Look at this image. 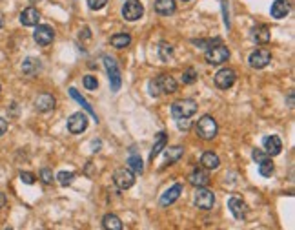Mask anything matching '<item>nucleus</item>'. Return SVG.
<instances>
[{
	"instance_id": "23",
	"label": "nucleus",
	"mask_w": 295,
	"mask_h": 230,
	"mask_svg": "<svg viewBox=\"0 0 295 230\" xmlns=\"http://www.w3.org/2000/svg\"><path fill=\"white\" fill-rule=\"evenodd\" d=\"M175 9H177V4L175 0H155V11L159 15H173Z\"/></svg>"
},
{
	"instance_id": "15",
	"label": "nucleus",
	"mask_w": 295,
	"mask_h": 230,
	"mask_svg": "<svg viewBox=\"0 0 295 230\" xmlns=\"http://www.w3.org/2000/svg\"><path fill=\"white\" fill-rule=\"evenodd\" d=\"M40 70H42V62H40V58H35V57H27L24 62H22V73L27 77H35L39 75Z\"/></svg>"
},
{
	"instance_id": "45",
	"label": "nucleus",
	"mask_w": 295,
	"mask_h": 230,
	"mask_svg": "<svg viewBox=\"0 0 295 230\" xmlns=\"http://www.w3.org/2000/svg\"><path fill=\"white\" fill-rule=\"evenodd\" d=\"M180 2H190V0H180Z\"/></svg>"
},
{
	"instance_id": "18",
	"label": "nucleus",
	"mask_w": 295,
	"mask_h": 230,
	"mask_svg": "<svg viewBox=\"0 0 295 230\" xmlns=\"http://www.w3.org/2000/svg\"><path fill=\"white\" fill-rule=\"evenodd\" d=\"M40 20V13L39 9H35V7H26L24 11L20 13V22L22 26H27V28H31V26H37Z\"/></svg>"
},
{
	"instance_id": "17",
	"label": "nucleus",
	"mask_w": 295,
	"mask_h": 230,
	"mask_svg": "<svg viewBox=\"0 0 295 230\" xmlns=\"http://www.w3.org/2000/svg\"><path fill=\"white\" fill-rule=\"evenodd\" d=\"M290 9H292V6H290L288 0H275L273 4H271V9H270V13H271V17L277 20L284 19L286 15L290 13Z\"/></svg>"
},
{
	"instance_id": "16",
	"label": "nucleus",
	"mask_w": 295,
	"mask_h": 230,
	"mask_svg": "<svg viewBox=\"0 0 295 230\" xmlns=\"http://www.w3.org/2000/svg\"><path fill=\"white\" fill-rule=\"evenodd\" d=\"M188 181H190V185L193 186H206L208 183H210V173L206 172V170H202V168H195L190 175H188Z\"/></svg>"
},
{
	"instance_id": "38",
	"label": "nucleus",
	"mask_w": 295,
	"mask_h": 230,
	"mask_svg": "<svg viewBox=\"0 0 295 230\" xmlns=\"http://www.w3.org/2000/svg\"><path fill=\"white\" fill-rule=\"evenodd\" d=\"M20 179H22V183H26V185H33L37 177L33 175L31 172H20Z\"/></svg>"
},
{
	"instance_id": "42",
	"label": "nucleus",
	"mask_w": 295,
	"mask_h": 230,
	"mask_svg": "<svg viewBox=\"0 0 295 230\" xmlns=\"http://www.w3.org/2000/svg\"><path fill=\"white\" fill-rule=\"evenodd\" d=\"M6 196H4V194H2V192H0V208H4V206H6Z\"/></svg>"
},
{
	"instance_id": "27",
	"label": "nucleus",
	"mask_w": 295,
	"mask_h": 230,
	"mask_svg": "<svg viewBox=\"0 0 295 230\" xmlns=\"http://www.w3.org/2000/svg\"><path fill=\"white\" fill-rule=\"evenodd\" d=\"M164 146H166V134L161 132V134H157V137H155V144L151 148V152H149V161H153Z\"/></svg>"
},
{
	"instance_id": "26",
	"label": "nucleus",
	"mask_w": 295,
	"mask_h": 230,
	"mask_svg": "<svg viewBox=\"0 0 295 230\" xmlns=\"http://www.w3.org/2000/svg\"><path fill=\"white\" fill-rule=\"evenodd\" d=\"M102 227L106 230H122V221L121 217L115 214H106L102 217Z\"/></svg>"
},
{
	"instance_id": "44",
	"label": "nucleus",
	"mask_w": 295,
	"mask_h": 230,
	"mask_svg": "<svg viewBox=\"0 0 295 230\" xmlns=\"http://www.w3.org/2000/svg\"><path fill=\"white\" fill-rule=\"evenodd\" d=\"M0 28H4V13L0 11Z\"/></svg>"
},
{
	"instance_id": "4",
	"label": "nucleus",
	"mask_w": 295,
	"mask_h": 230,
	"mask_svg": "<svg viewBox=\"0 0 295 230\" xmlns=\"http://www.w3.org/2000/svg\"><path fill=\"white\" fill-rule=\"evenodd\" d=\"M104 66H106V71H108L109 77V84H111V91H119L122 86V77H121V70H119V64L113 57L106 55L104 57Z\"/></svg>"
},
{
	"instance_id": "13",
	"label": "nucleus",
	"mask_w": 295,
	"mask_h": 230,
	"mask_svg": "<svg viewBox=\"0 0 295 230\" xmlns=\"http://www.w3.org/2000/svg\"><path fill=\"white\" fill-rule=\"evenodd\" d=\"M263 146H264V152L268 153V155H279L282 150V141L277 137V135H268V137H264L263 139Z\"/></svg>"
},
{
	"instance_id": "37",
	"label": "nucleus",
	"mask_w": 295,
	"mask_h": 230,
	"mask_svg": "<svg viewBox=\"0 0 295 230\" xmlns=\"http://www.w3.org/2000/svg\"><path fill=\"white\" fill-rule=\"evenodd\" d=\"M40 179L44 181L46 185H51L53 183V172L49 170V168H42V170H40Z\"/></svg>"
},
{
	"instance_id": "25",
	"label": "nucleus",
	"mask_w": 295,
	"mask_h": 230,
	"mask_svg": "<svg viewBox=\"0 0 295 230\" xmlns=\"http://www.w3.org/2000/svg\"><path fill=\"white\" fill-rule=\"evenodd\" d=\"M70 93H71V97H73V99H75V101H77L78 104H80V106H82V108L86 110V112H88V114H90L91 117L95 119L97 122H98V117H97L95 110L91 108V104H90V102L86 101V99H84V97L80 95V93H78V91H77V89H75V88H70Z\"/></svg>"
},
{
	"instance_id": "21",
	"label": "nucleus",
	"mask_w": 295,
	"mask_h": 230,
	"mask_svg": "<svg viewBox=\"0 0 295 230\" xmlns=\"http://www.w3.org/2000/svg\"><path fill=\"white\" fill-rule=\"evenodd\" d=\"M228 208H230V212L233 214L235 219H244V216H246V204H244L243 199L230 198L228 199Z\"/></svg>"
},
{
	"instance_id": "39",
	"label": "nucleus",
	"mask_w": 295,
	"mask_h": 230,
	"mask_svg": "<svg viewBox=\"0 0 295 230\" xmlns=\"http://www.w3.org/2000/svg\"><path fill=\"white\" fill-rule=\"evenodd\" d=\"M221 6H222V15H224V24L230 29V13H228V0H221Z\"/></svg>"
},
{
	"instance_id": "32",
	"label": "nucleus",
	"mask_w": 295,
	"mask_h": 230,
	"mask_svg": "<svg viewBox=\"0 0 295 230\" xmlns=\"http://www.w3.org/2000/svg\"><path fill=\"white\" fill-rule=\"evenodd\" d=\"M57 181L60 183V186H70L71 183L75 181V173L62 170V172H58V173H57Z\"/></svg>"
},
{
	"instance_id": "6",
	"label": "nucleus",
	"mask_w": 295,
	"mask_h": 230,
	"mask_svg": "<svg viewBox=\"0 0 295 230\" xmlns=\"http://www.w3.org/2000/svg\"><path fill=\"white\" fill-rule=\"evenodd\" d=\"M193 203L200 210H212L215 204V194L212 190H208L204 186H199L195 196H193Z\"/></svg>"
},
{
	"instance_id": "1",
	"label": "nucleus",
	"mask_w": 295,
	"mask_h": 230,
	"mask_svg": "<svg viewBox=\"0 0 295 230\" xmlns=\"http://www.w3.org/2000/svg\"><path fill=\"white\" fill-rule=\"evenodd\" d=\"M177 88H179L177 81H175L172 75H168V73H162V75L155 77V79H151V81L148 83V91H149V95H153V97L175 93Z\"/></svg>"
},
{
	"instance_id": "31",
	"label": "nucleus",
	"mask_w": 295,
	"mask_h": 230,
	"mask_svg": "<svg viewBox=\"0 0 295 230\" xmlns=\"http://www.w3.org/2000/svg\"><path fill=\"white\" fill-rule=\"evenodd\" d=\"M172 55H173V48L170 44H166V42H161L159 44V57H161L162 62H168L172 58Z\"/></svg>"
},
{
	"instance_id": "14",
	"label": "nucleus",
	"mask_w": 295,
	"mask_h": 230,
	"mask_svg": "<svg viewBox=\"0 0 295 230\" xmlns=\"http://www.w3.org/2000/svg\"><path fill=\"white\" fill-rule=\"evenodd\" d=\"M55 104H57V101H55V97L49 95V93H40V95L35 99V108L39 110V112H42V114L51 112V110L55 108Z\"/></svg>"
},
{
	"instance_id": "46",
	"label": "nucleus",
	"mask_w": 295,
	"mask_h": 230,
	"mask_svg": "<svg viewBox=\"0 0 295 230\" xmlns=\"http://www.w3.org/2000/svg\"><path fill=\"white\" fill-rule=\"evenodd\" d=\"M0 91H2V88H0Z\"/></svg>"
},
{
	"instance_id": "11",
	"label": "nucleus",
	"mask_w": 295,
	"mask_h": 230,
	"mask_svg": "<svg viewBox=\"0 0 295 230\" xmlns=\"http://www.w3.org/2000/svg\"><path fill=\"white\" fill-rule=\"evenodd\" d=\"M248 62H250V66L253 70H263V68H266V66L271 62V53H270L268 50H263V48H261V50H255L250 55Z\"/></svg>"
},
{
	"instance_id": "36",
	"label": "nucleus",
	"mask_w": 295,
	"mask_h": 230,
	"mask_svg": "<svg viewBox=\"0 0 295 230\" xmlns=\"http://www.w3.org/2000/svg\"><path fill=\"white\" fill-rule=\"evenodd\" d=\"M106 4H108V0H88V6H90L91 11H98V9H102Z\"/></svg>"
},
{
	"instance_id": "12",
	"label": "nucleus",
	"mask_w": 295,
	"mask_h": 230,
	"mask_svg": "<svg viewBox=\"0 0 295 230\" xmlns=\"http://www.w3.org/2000/svg\"><path fill=\"white\" fill-rule=\"evenodd\" d=\"M86 128H88V117L82 112H77L68 119V130L71 134H82V132H86Z\"/></svg>"
},
{
	"instance_id": "34",
	"label": "nucleus",
	"mask_w": 295,
	"mask_h": 230,
	"mask_svg": "<svg viewBox=\"0 0 295 230\" xmlns=\"http://www.w3.org/2000/svg\"><path fill=\"white\" fill-rule=\"evenodd\" d=\"M84 88L86 89H97L98 88V81H97V77H93V75L84 77Z\"/></svg>"
},
{
	"instance_id": "9",
	"label": "nucleus",
	"mask_w": 295,
	"mask_h": 230,
	"mask_svg": "<svg viewBox=\"0 0 295 230\" xmlns=\"http://www.w3.org/2000/svg\"><path fill=\"white\" fill-rule=\"evenodd\" d=\"M144 15V6L139 0H126V4L122 6V17L128 22H135Z\"/></svg>"
},
{
	"instance_id": "24",
	"label": "nucleus",
	"mask_w": 295,
	"mask_h": 230,
	"mask_svg": "<svg viewBox=\"0 0 295 230\" xmlns=\"http://www.w3.org/2000/svg\"><path fill=\"white\" fill-rule=\"evenodd\" d=\"M109 44L117 48V50H124V48H128L131 44V35L129 33H117V35L109 38Z\"/></svg>"
},
{
	"instance_id": "8",
	"label": "nucleus",
	"mask_w": 295,
	"mask_h": 230,
	"mask_svg": "<svg viewBox=\"0 0 295 230\" xmlns=\"http://www.w3.org/2000/svg\"><path fill=\"white\" fill-rule=\"evenodd\" d=\"M113 183L119 190H128L135 185V173L129 168H119L113 173Z\"/></svg>"
},
{
	"instance_id": "20",
	"label": "nucleus",
	"mask_w": 295,
	"mask_h": 230,
	"mask_svg": "<svg viewBox=\"0 0 295 230\" xmlns=\"http://www.w3.org/2000/svg\"><path fill=\"white\" fill-rule=\"evenodd\" d=\"M180 194H182V185H180V183H177V185H173V186H170V188H168V190L162 194L161 204H162V206H168V204L175 203V201L180 198Z\"/></svg>"
},
{
	"instance_id": "30",
	"label": "nucleus",
	"mask_w": 295,
	"mask_h": 230,
	"mask_svg": "<svg viewBox=\"0 0 295 230\" xmlns=\"http://www.w3.org/2000/svg\"><path fill=\"white\" fill-rule=\"evenodd\" d=\"M128 166L129 170L133 173H142L144 172V163H142V159L137 155V153H131L128 157Z\"/></svg>"
},
{
	"instance_id": "10",
	"label": "nucleus",
	"mask_w": 295,
	"mask_h": 230,
	"mask_svg": "<svg viewBox=\"0 0 295 230\" xmlns=\"http://www.w3.org/2000/svg\"><path fill=\"white\" fill-rule=\"evenodd\" d=\"M235 81H237V73H235V70H231V68H222V70H219L215 73V84L221 89L231 88L235 84Z\"/></svg>"
},
{
	"instance_id": "40",
	"label": "nucleus",
	"mask_w": 295,
	"mask_h": 230,
	"mask_svg": "<svg viewBox=\"0 0 295 230\" xmlns=\"http://www.w3.org/2000/svg\"><path fill=\"white\" fill-rule=\"evenodd\" d=\"M251 157H253V161H257V163H261V161L263 159H266V157H270L268 153L264 152V150H253V152H251Z\"/></svg>"
},
{
	"instance_id": "19",
	"label": "nucleus",
	"mask_w": 295,
	"mask_h": 230,
	"mask_svg": "<svg viewBox=\"0 0 295 230\" xmlns=\"http://www.w3.org/2000/svg\"><path fill=\"white\" fill-rule=\"evenodd\" d=\"M251 38L255 44H268L270 42V29L268 26L257 24L255 28H251Z\"/></svg>"
},
{
	"instance_id": "29",
	"label": "nucleus",
	"mask_w": 295,
	"mask_h": 230,
	"mask_svg": "<svg viewBox=\"0 0 295 230\" xmlns=\"http://www.w3.org/2000/svg\"><path fill=\"white\" fill-rule=\"evenodd\" d=\"M257 165H259V173H261L263 177H271V173L275 170L271 157H266V159H263L261 163H257Z\"/></svg>"
},
{
	"instance_id": "3",
	"label": "nucleus",
	"mask_w": 295,
	"mask_h": 230,
	"mask_svg": "<svg viewBox=\"0 0 295 230\" xmlns=\"http://www.w3.org/2000/svg\"><path fill=\"white\" fill-rule=\"evenodd\" d=\"M197 114V102L193 99H182L172 104V117L173 119H180V117H192Z\"/></svg>"
},
{
	"instance_id": "28",
	"label": "nucleus",
	"mask_w": 295,
	"mask_h": 230,
	"mask_svg": "<svg viewBox=\"0 0 295 230\" xmlns=\"http://www.w3.org/2000/svg\"><path fill=\"white\" fill-rule=\"evenodd\" d=\"M184 155V148L182 146H172L166 148V165H173Z\"/></svg>"
},
{
	"instance_id": "41",
	"label": "nucleus",
	"mask_w": 295,
	"mask_h": 230,
	"mask_svg": "<svg viewBox=\"0 0 295 230\" xmlns=\"http://www.w3.org/2000/svg\"><path fill=\"white\" fill-rule=\"evenodd\" d=\"M7 132V121H4L2 117H0V137Z\"/></svg>"
},
{
	"instance_id": "5",
	"label": "nucleus",
	"mask_w": 295,
	"mask_h": 230,
	"mask_svg": "<svg viewBox=\"0 0 295 230\" xmlns=\"http://www.w3.org/2000/svg\"><path fill=\"white\" fill-rule=\"evenodd\" d=\"M204 58H206V62L212 64V66H221V64H224L226 60L230 58V50L222 44L212 46V48L204 53Z\"/></svg>"
},
{
	"instance_id": "33",
	"label": "nucleus",
	"mask_w": 295,
	"mask_h": 230,
	"mask_svg": "<svg viewBox=\"0 0 295 230\" xmlns=\"http://www.w3.org/2000/svg\"><path fill=\"white\" fill-rule=\"evenodd\" d=\"M197 71L193 70V68H188L184 73H182V84H193L197 81Z\"/></svg>"
},
{
	"instance_id": "22",
	"label": "nucleus",
	"mask_w": 295,
	"mask_h": 230,
	"mask_svg": "<svg viewBox=\"0 0 295 230\" xmlns=\"http://www.w3.org/2000/svg\"><path fill=\"white\" fill-rule=\"evenodd\" d=\"M200 165L204 166L206 170H217L221 166V159L215 152H204L200 157Z\"/></svg>"
},
{
	"instance_id": "35",
	"label": "nucleus",
	"mask_w": 295,
	"mask_h": 230,
	"mask_svg": "<svg viewBox=\"0 0 295 230\" xmlns=\"http://www.w3.org/2000/svg\"><path fill=\"white\" fill-rule=\"evenodd\" d=\"M175 121H177V128H179L180 132H188L192 128V121L188 117H180V119H175Z\"/></svg>"
},
{
	"instance_id": "7",
	"label": "nucleus",
	"mask_w": 295,
	"mask_h": 230,
	"mask_svg": "<svg viewBox=\"0 0 295 230\" xmlns=\"http://www.w3.org/2000/svg\"><path fill=\"white\" fill-rule=\"evenodd\" d=\"M33 38L39 46H49L55 40V29L48 24H37L33 31Z\"/></svg>"
},
{
	"instance_id": "2",
	"label": "nucleus",
	"mask_w": 295,
	"mask_h": 230,
	"mask_svg": "<svg viewBox=\"0 0 295 230\" xmlns=\"http://www.w3.org/2000/svg\"><path fill=\"white\" fill-rule=\"evenodd\" d=\"M195 132L199 135L200 139L204 141H212L217 137V132H219V126H217V121L213 119L212 115H202L197 122V126H195Z\"/></svg>"
},
{
	"instance_id": "43",
	"label": "nucleus",
	"mask_w": 295,
	"mask_h": 230,
	"mask_svg": "<svg viewBox=\"0 0 295 230\" xmlns=\"http://www.w3.org/2000/svg\"><path fill=\"white\" fill-rule=\"evenodd\" d=\"M288 106L294 108V93H292V91H290V95H288Z\"/></svg>"
}]
</instances>
